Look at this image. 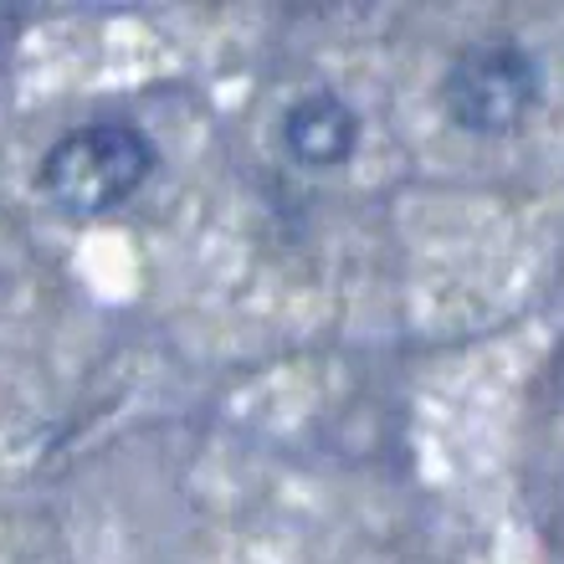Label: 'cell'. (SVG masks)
Instances as JSON below:
<instances>
[{
	"instance_id": "6da1fadb",
	"label": "cell",
	"mask_w": 564,
	"mask_h": 564,
	"mask_svg": "<svg viewBox=\"0 0 564 564\" xmlns=\"http://www.w3.org/2000/svg\"><path fill=\"white\" fill-rule=\"evenodd\" d=\"M154 164H160V149L149 144L139 123L98 119L46 149L36 185L62 216L93 221V216H113L119 206H129L149 185Z\"/></svg>"
},
{
	"instance_id": "7a4b0ae2",
	"label": "cell",
	"mask_w": 564,
	"mask_h": 564,
	"mask_svg": "<svg viewBox=\"0 0 564 564\" xmlns=\"http://www.w3.org/2000/svg\"><path fill=\"white\" fill-rule=\"evenodd\" d=\"M539 98H544V67L513 36L462 46L442 73V113L452 129L473 139L519 134L539 113Z\"/></svg>"
},
{
	"instance_id": "3957f363",
	"label": "cell",
	"mask_w": 564,
	"mask_h": 564,
	"mask_svg": "<svg viewBox=\"0 0 564 564\" xmlns=\"http://www.w3.org/2000/svg\"><path fill=\"white\" fill-rule=\"evenodd\" d=\"M365 119L334 88H313L282 108V149L297 170H339L355 160Z\"/></svg>"
}]
</instances>
